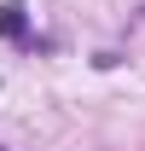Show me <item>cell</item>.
Listing matches in <instances>:
<instances>
[{"label":"cell","instance_id":"cell-1","mask_svg":"<svg viewBox=\"0 0 145 151\" xmlns=\"http://www.w3.org/2000/svg\"><path fill=\"white\" fill-rule=\"evenodd\" d=\"M0 35L23 41V6H0Z\"/></svg>","mask_w":145,"mask_h":151}]
</instances>
